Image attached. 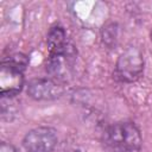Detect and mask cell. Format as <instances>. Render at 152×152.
Wrapping results in <instances>:
<instances>
[{
	"instance_id": "cell-1",
	"label": "cell",
	"mask_w": 152,
	"mask_h": 152,
	"mask_svg": "<svg viewBox=\"0 0 152 152\" xmlns=\"http://www.w3.org/2000/svg\"><path fill=\"white\" fill-rule=\"evenodd\" d=\"M101 144L107 152H140L141 131L134 121H116L104 127L101 133Z\"/></svg>"
},
{
	"instance_id": "cell-8",
	"label": "cell",
	"mask_w": 152,
	"mask_h": 152,
	"mask_svg": "<svg viewBox=\"0 0 152 152\" xmlns=\"http://www.w3.org/2000/svg\"><path fill=\"white\" fill-rule=\"evenodd\" d=\"M0 152H18V150L13 144L7 142V141H2L0 145Z\"/></svg>"
},
{
	"instance_id": "cell-3",
	"label": "cell",
	"mask_w": 152,
	"mask_h": 152,
	"mask_svg": "<svg viewBox=\"0 0 152 152\" xmlns=\"http://www.w3.org/2000/svg\"><path fill=\"white\" fill-rule=\"evenodd\" d=\"M144 69L142 51L139 46L131 44L119 55L113 70V80L119 83H134L142 76Z\"/></svg>"
},
{
	"instance_id": "cell-2",
	"label": "cell",
	"mask_w": 152,
	"mask_h": 152,
	"mask_svg": "<svg viewBox=\"0 0 152 152\" xmlns=\"http://www.w3.org/2000/svg\"><path fill=\"white\" fill-rule=\"evenodd\" d=\"M28 56L13 52L0 62V95L13 99L20 94L25 86V71L28 66Z\"/></svg>"
},
{
	"instance_id": "cell-9",
	"label": "cell",
	"mask_w": 152,
	"mask_h": 152,
	"mask_svg": "<svg viewBox=\"0 0 152 152\" xmlns=\"http://www.w3.org/2000/svg\"><path fill=\"white\" fill-rule=\"evenodd\" d=\"M150 39L152 42V26H151V30H150Z\"/></svg>"
},
{
	"instance_id": "cell-5",
	"label": "cell",
	"mask_w": 152,
	"mask_h": 152,
	"mask_svg": "<svg viewBox=\"0 0 152 152\" xmlns=\"http://www.w3.org/2000/svg\"><path fill=\"white\" fill-rule=\"evenodd\" d=\"M58 145V134L53 127L38 126L27 131L21 140L26 152H53Z\"/></svg>"
},
{
	"instance_id": "cell-4",
	"label": "cell",
	"mask_w": 152,
	"mask_h": 152,
	"mask_svg": "<svg viewBox=\"0 0 152 152\" xmlns=\"http://www.w3.org/2000/svg\"><path fill=\"white\" fill-rule=\"evenodd\" d=\"M66 91V82L53 77H34L26 84V94L34 101H53Z\"/></svg>"
},
{
	"instance_id": "cell-6",
	"label": "cell",
	"mask_w": 152,
	"mask_h": 152,
	"mask_svg": "<svg viewBox=\"0 0 152 152\" xmlns=\"http://www.w3.org/2000/svg\"><path fill=\"white\" fill-rule=\"evenodd\" d=\"M48 56H70L77 57L76 46L69 40L65 28L61 24L52 25L46 33Z\"/></svg>"
},
{
	"instance_id": "cell-7",
	"label": "cell",
	"mask_w": 152,
	"mask_h": 152,
	"mask_svg": "<svg viewBox=\"0 0 152 152\" xmlns=\"http://www.w3.org/2000/svg\"><path fill=\"white\" fill-rule=\"evenodd\" d=\"M120 24L118 21H107L100 30V37L102 45L108 50H114L119 44Z\"/></svg>"
}]
</instances>
